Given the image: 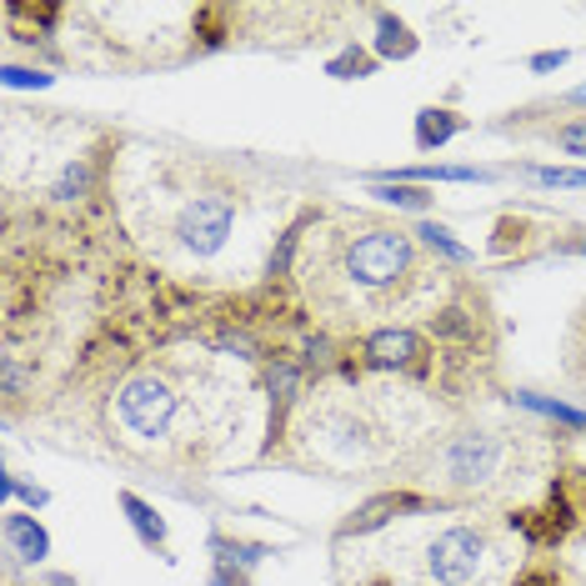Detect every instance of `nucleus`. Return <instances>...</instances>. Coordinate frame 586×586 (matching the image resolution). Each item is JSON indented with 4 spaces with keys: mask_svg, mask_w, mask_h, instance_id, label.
<instances>
[{
    "mask_svg": "<svg viewBox=\"0 0 586 586\" xmlns=\"http://www.w3.org/2000/svg\"><path fill=\"white\" fill-rule=\"evenodd\" d=\"M516 402L552 416V422H566V426H576V431H586V412H576V406H566V402H546V396H532V391H516Z\"/></svg>",
    "mask_w": 586,
    "mask_h": 586,
    "instance_id": "nucleus-14",
    "label": "nucleus"
},
{
    "mask_svg": "<svg viewBox=\"0 0 586 586\" xmlns=\"http://www.w3.org/2000/svg\"><path fill=\"white\" fill-rule=\"evenodd\" d=\"M120 511H126V516H130V526H136V536H141L146 546H156V552H161V546H166V521L156 516V511L146 507L141 497H136V491H120Z\"/></svg>",
    "mask_w": 586,
    "mask_h": 586,
    "instance_id": "nucleus-10",
    "label": "nucleus"
},
{
    "mask_svg": "<svg viewBox=\"0 0 586 586\" xmlns=\"http://www.w3.org/2000/svg\"><path fill=\"white\" fill-rule=\"evenodd\" d=\"M371 195L386 201V206H402V211H431V195L416 191V185H406V181H376Z\"/></svg>",
    "mask_w": 586,
    "mask_h": 586,
    "instance_id": "nucleus-13",
    "label": "nucleus"
},
{
    "mask_svg": "<svg viewBox=\"0 0 586 586\" xmlns=\"http://www.w3.org/2000/svg\"><path fill=\"white\" fill-rule=\"evenodd\" d=\"M231 226H236V201H231V191H195L171 216V246L195 260H206L231 241Z\"/></svg>",
    "mask_w": 586,
    "mask_h": 586,
    "instance_id": "nucleus-4",
    "label": "nucleus"
},
{
    "mask_svg": "<svg viewBox=\"0 0 586 586\" xmlns=\"http://www.w3.org/2000/svg\"><path fill=\"white\" fill-rule=\"evenodd\" d=\"M456 130H461V116H456V110L426 106L422 116H416V146H422V151H441Z\"/></svg>",
    "mask_w": 586,
    "mask_h": 586,
    "instance_id": "nucleus-8",
    "label": "nucleus"
},
{
    "mask_svg": "<svg viewBox=\"0 0 586 586\" xmlns=\"http://www.w3.org/2000/svg\"><path fill=\"white\" fill-rule=\"evenodd\" d=\"M301 366H331V341H326V337H311V341H306Z\"/></svg>",
    "mask_w": 586,
    "mask_h": 586,
    "instance_id": "nucleus-22",
    "label": "nucleus"
},
{
    "mask_svg": "<svg viewBox=\"0 0 586 586\" xmlns=\"http://www.w3.org/2000/svg\"><path fill=\"white\" fill-rule=\"evenodd\" d=\"M296 241H301V226H291L281 236V246L271 251V276H286V266H291V251H296Z\"/></svg>",
    "mask_w": 586,
    "mask_h": 586,
    "instance_id": "nucleus-21",
    "label": "nucleus"
},
{
    "mask_svg": "<svg viewBox=\"0 0 586 586\" xmlns=\"http://www.w3.org/2000/svg\"><path fill=\"white\" fill-rule=\"evenodd\" d=\"M487 556H491L487 532H477V526H446V532L426 546V582L431 586H477Z\"/></svg>",
    "mask_w": 586,
    "mask_h": 586,
    "instance_id": "nucleus-5",
    "label": "nucleus"
},
{
    "mask_svg": "<svg viewBox=\"0 0 586 586\" xmlns=\"http://www.w3.org/2000/svg\"><path fill=\"white\" fill-rule=\"evenodd\" d=\"M301 371L296 361H276L271 371H266V386H271V402H276V416L286 412V406L296 402V391H301Z\"/></svg>",
    "mask_w": 586,
    "mask_h": 586,
    "instance_id": "nucleus-12",
    "label": "nucleus"
},
{
    "mask_svg": "<svg viewBox=\"0 0 586 586\" xmlns=\"http://www.w3.org/2000/svg\"><path fill=\"white\" fill-rule=\"evenodd\" d=\"M86 191H90V161L65 166V175L55 181V201H81Z\"/></svg>",
    "mask_w": 586,
    "mask_h": 586,
    "instance_id": "nucleus-17",
    "label": "nucleus"
},
{
    "mask_svg": "<svg viewBox=\"0 0 586 586\" xmlns=\"http://www.w3.org/2000/svg\"><path fill=\"white\" fill-rule=\"evenodd\" d=\"M556 146H562L566 156H586V120H566V126L556 130Z\"/></svg>",
    "mask_w": 586,
    "mask_h": 586,
    "instance_id": "nucleus-20",
    "label": "nucleus"
},
{
    "mask_svg": "<svg viewBox=\"0 0 586 586\" xmlns=\"http://www.w3.org/2000/svg\"><path fill=\"white\" fill-rule=\"evenodd\" d=\"M0 81H6V86L11 90H25V86H51V76H45V71H25V65H6V71H0Z\"/></svg>",
    "mask_w": 586,
    "mask_h": 586,
    "instance_id": "nucleus-19",
    "label": "nucleus"
},
{
    "mask_svg": "<svg viewBox=\"0 0 586 586\" xmlns=\"http://www.w3.org/2000/svg\"><path fill=\"white\" fill-rule=\"evenodd\" d=\"M572 100H576V106H586V86H576V90H572Z\"/></svg>",
    "mask_w": 586,
    "mask_h": 586,
    "instance_id": "nucleus-27",
    "label": "nucleus"
},
{
    "mask_svg": "<svg viewBox=\"0 0 586 586\" xmlns=\"http://www.w3.org/2000/svg\"><path fill=\"white\" fill-rule=\"evenodd\" d=\"M426 507V497H406V491H381V497H371V501H361L356 511H351V521H341V542L347 536H366V532H381L396 511H422Z\"/></svg>",
    "mask_w": 586,
    "mask_h": 586,
    "instance_id": "nucleus-7",
    "label": "nucleus"
},
{
    "mask_svg": "<svg viewBox=\"0 0 586 586\" xmlns=\"http://www.w3.org/2000/svg\"><path fill=\"white\" fill-rule=\"evenodd\" d=\"M51 586H76V582H71V576H51Z\"/></svg>",
    "mask_w": 586,
    "mask_h": 586,
    "instance_id": "nucleus-28",
    "label": "nucleus"
},
{
    "mask_svg": "<svg viewBox=\"0 0 586 586\" xmlns=\"http://www.w3.org/2000/svg\"><path fill=\"white\" fill-rule=\"evenodd\" d=\"M556 65H566V51H542V55H532V71H556Z\"/></svg>",
    "mask_w": 586,
    "mask_h": 586,
    "instance_id": "nucleus-25",
    "label": "nucleus"
},
{
    "mask_svg": "<svg viewBox=\"0 0 586 586\" xmlns=\"http://www.w3.org/2000/svg\"><path fill=\"white\" fill-rule=\"evenodd\" d=\"M181 386H175L166 371H136L126 376L116 391H110L106 406V431L116 446L126 451H156V446L185 441L181 436Z\"/></svg>",
    "mask_w": 586,
    "mask_h": 586,
    "instance_id": "nucleus-2",
    "label": "nucleus"
},
{
    "mask_svg": "<svg viewBox=\"0 0 586 586\" xmlns=\"http://www.w3.org/2000/svg\"><path fill=\"white\" fill-rule=\"evenodd\" d=\"M507 461H511L507 431L467 426V431H451L431 451L426 481H436V487H446V491H487V487H497V481H507Z\"/></svg>",
    "mask_w": 586,
    "mask_h": 586,
    "instance_id": "nucleus-3",
    "label": "nucleus"
},
{
    "mask_svg": "<svg viewBox=\"0 0 586 586\" xmlns=\"http://www.w3.org/2000/svg\"><path fill=\"white\" fill-rule=\"evenodd\" d=\"M326 71H331L337 81H361V76H371V71H376V55H366V51H356V45H351V51H341L337 61L326 65Z\"/></svg>",
    "mask_w": 586,
    "mask_h": 586,
    "instance_id": "nucleus-16",
    "label": "nucleus"
},
{
    "mask_svg": "<svg viewBox=\"0 0 586 586\" xmlns=\"http://www.w3.org/2000/svg\"><path fill=\"white\" fill-rule=\"evenodd\" d=\"M211 586H246V576L236 572V566H226V562H216V572H211Z\"/></svg>",
    "mask_w": 586,
    "mask_h": 586,
    "instance_id": "nucleus-24",
    "label": "nucleus"
},
{
    "mask_svg": "<svg viewBox=\"0 0 586 586\" xmlns=\"http://www.w3.org/2000/svg\"><path fill=\"white\" fill-rule=\"evenodd\" d=\"M516 586H562V582H556V572H526L516 576Z\"/></svg>",
    "mask_w": 586,
    "mask_h": 586,
    "instance_id": "nucleus-26",
    "label": "nucleus"
},
{
    "mask_svg": "<svg viewBox=\"0 0 586 586\" xmlns=\"http://www.w3.org/2000/svg\"><path fill=\"white\" fill-rule=\"evenodd\" d=\"M6 497H25L31 507H45V491L41 487H21L15 477H6Z\"/></svg>",
    "mask_w": 586,
    "mask_h": 586,
    "instance_id": "nucleus-23",
    "label": "nucleus"
},
{
    "mask_svg": "<svg viewBox=\"0 0 586 586\" xmlns=\"http://www.w3.org/2000/svg\"><path fill=\"white\" fill-rule=\"evenodd\" d=\"M426 266L406 231L361 221L356 231H341L311 276V296L331 311V321H366L391 306L416 296Z\"/></svg>",
    "mask_w": 586,
    "mask_h": 586,
    "instance_id": "nucleus-1",
    "label": "nucleus"
},
{
    "mask_svg": "<svg viewBox=\"0 0 586 586\" xmlns=\"http://www.w3.org/2000/svg\"><path fill=\"white\" fill-rule=\"evenodd\" d=\"M526 175L552 191H586V171H566V166H526Z\"/></svg>",
    "mask_w": 586,
    "mask_h": 586,
    "instance_id": "nucleus-15",
    "label": "nucleus"
},
{
    "mask_svg": "<svg viewBox=\"0 0 586 586\" xmlns=\"http://www.w3.org/2000/svg\"><path fill=\"white\" fill-rule=\"evenodd\" d=\"M361 351H366L371 371H416L426 356L422 337L406 331V326H381V331H371V337L361 341Z\"/></svg>",
    "mask_w": 586,
    "mask_h": 586,
    "instance_id": "nucleus-6",
    "label": "nucleus"
},
{
    "mask_svg": "<svg viewBox=\"0 0 586 586\" xmlns=\"http://www.w3.org/2000/svg\"><path fill=\"white\" fill-rule=\"evenodd\" d=\"M582 251H586V241H582Z\"/></svg>",
    "mask_w": 586,
    "mask_h": 586,
    "instance_id": "nucleus-29",
    "label": "nucleus"
},
{
    "mask_svg": "<svg viewBox=\"0 0 586 586\" xmlns=\"http://www.w3.org/2000/svg\"><path fill=\"white\" fill-rule=\"evenodd\" d=\"M416 236H422L431 251H441V256H451V260H467V256H471V251L461 246V241H451V231H446V226H436V221H426V226L416 231Z\"/></svg>",
    "mask_w": 586,
    "mask_h": 586,
    "instance_id": "nucleus-18",
    "label": "nucleus"
},
{
    "mask_svg": "<svg viewBox=\"0 0 586 586\" xmlns=\"http://www.w3.org/2000/svg\"><path fill=\"white\" fill-rule=\"evenodd\" d=\"M6 542H11L25 562H41V556L51 552V536L35 526V516H21V511H11V516H6Z\"/></svg>",
    "mask_w": 586,
    "mask_h": 586,
    "instance_id": "nucleus-9",
    "label": "nucleus"
},
{
    "mask_svg": "<svg viewBox=\"0 0 586 586\" xmlns=\"http://www.w3.org/2000/svg\"><path fill=\"white\" fill-rule=\"evenodd\" d=\"M412 51H416V35L406 31L396 15L376 11V55H386V61H406Z\"/></svg>",
    "mask_w": 586,
    "mask_h": 586,
    "instance_id": "nucleus-11",
    "label": "nucleus"
}]
</instances>
